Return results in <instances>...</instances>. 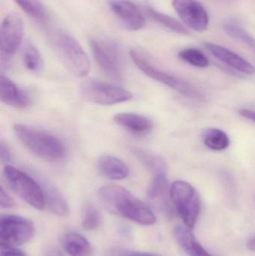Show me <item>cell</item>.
<instances>
[{
  "mask_svg": "<svg viewBox=\"0 0 255 256\" xmlns=\"http://www.w3.org/2000/svg\"><path fill=\"white\" fill-rule=\"evenodd\" d=\"M99 200L106 209L142 226H152L157 221L148 204L119 185L107 184L97 192Z\"/></svg>",
  "mask_w": 255,
  "mask_h": 256,
  "instance_id": "cell-1",
  "label": "cell"
},
{
  "mask_svg": "<svg viewBox=\"0 0 255 256\" xmlns=\"http://www.w3.org/2000/svg\"><path fill=\"white\" fill-rule=\"evenodd\" d=\"M13 131L21 143L38 158L49 162H59L65 158L64 143L46 131L22 124H14Z\"/></svg>",
  "mask_w": 255,
  "mask_h": 256,
  "instance_id": "cell-2",
  "label": "cell"
},
{
  "mask_svg": "<svg viewBox=\"0 0 255 256\" xmlns=\"http://www.w3.org/2000/svg\"><path fill=\"white\" fill-rule=\"evenodd\" d=\"M49 44L66 68L74 76L83 78L91 69L88 56L76 39L61 30H56L49 36Z\"/></svg>",
  "mask_w": 255,
  "mask_h": 256,
  "instance_id": "cell-3",
  "label": "cell"
},
{
  "mask_svg": "<svg viewBox=\"0 0 255 256\" xmlns=\"http://www.w3.org/2000/svg\"><path fill=\"white\" fill-rule=\"evenodd\" d=\"M3 176L7 186L27 204L37 210L46 207L43 189L34 176L10 165L4 167Z\"/></svg>",
  "mask_w": 255,
  "mask_h": 256,
  "instance_id": "cell-4",
  "label": "cell"
},
{
  "mask_svg": "<svg viewBox=\"0 0 255 256\" xmlns=\"http://www.w3.org/2000/svg\"><path fill=\"white\" fill-rule=\"evenodd\" d=\"M170 198L186 226L193 230L199 219L201 198L194 186L184 180H176L171 185Z\"/></svg>",
  "mask_w": 255,
  "mask_h": 256,
  "instance_id": "cell-5",
  "label": "cell"
},
{
  "mask_svg": "<svg viewBox=\"0 0 255 256\" xmlns=\"http://www.w3.org/2000/svg\"><path fill=\"white\" fill-rule=\"evenodd\" d=\"M130 57L136 67L148 78L178 92L186 97L193 99H202L203 98L202 93L194 86L159 68L139 51L132 50Z\"/></svg>",
  "mask_w": 255,
  "mask_h": 256,
  "instance_id": "cell-6",
  "label": "cell"
},
{
  "mask_svg": "<svg viewBox=\"0 0 255 256\" xmlns=\"http://www.w3.org/2000/svg\"><path fill=\"white\" fill-rule=\"evenodd\" d=\"M93 55L102 72L110 79H124V63L119 48L115 42L93 38L90 40Z\"/></svg>",
  "mask_w": 255,
  "mask_h": 256,
  "instance_id": "cell-7",
  "label": "cell"
},
{
  "mask_svg": "<svg viewBox=\"0 0 255 256\" xmlns=\"http://www.w3.org/2000/svg\"><path fill=\"white\" fill-rule=\"evenodd\" d=\"M23 22L18 14L11 12L3 19L0 26L1 68H6L11 57L22 43Z\"/></svg>",
  "mask_w": 255,
  "mask_h": 256,
  "instance_id": "cell-8",
  "label": "cell"
},
{
  "mask_svg": "<svg viewBox=\"0 0 255 256\" xmlns=\"http://www.w3.org/2000/svg\"><path fill=\"white\" fill-rule=\"evenodd\" d=\"M80 92L85 100L104 106L124 103L133 98L132 93L125 88L99 80L85 82Z\"/></svg>",
  "mask_w": 255,
  "mask_h": 256,
  "instance_id": "cell-9",
  "label": "cell"
},
{
  "mask_svg": "<svg viewBox=\"0 0 255 256\" xmlns=\"http://www.w3.org/2000/svg\"><path fill=\"white\" fill-rule=\"evenodd\" d=\"M35 228L32 221L17 215H4L0 219V244L20 246L31 240Z\"/></svg>",
  "mask_w": 255,
  "mask_h": 256,
  "instance_id": "cell-10",
  "label": "cell"
},
{
  "mask_svg": "<svg viewBox=\"0 0 255 256\" xmlns=\"http://www.w3.org/2000/svg\"><path fill=\"white\" fill-rule=\"evenodd\" d=\"M172 6L181 20L196 32L205 31L209 26V16L197 0H173Z\"/></svg>",
  "mask_w": 255,
  "mask_h": 256,
  "instance_id": "cell-11",
  "label": "cell"
},
{
  "mask_svg": "<svg viewBox=\"0 0 255 256\" xmlns=\"http://www.w3.org/2000/svg\"><path fill=\"white\" fill-rule=\"evenodd\" d=\"M109 4L112 12L126 28L136 31L145 26L143 15L130 0H109Z\"/></svg>",
  "mask_w": 255,
  "mask_h": 256,
  "instance_id": "cell-12",
  "label": "cell"
},
{
  "mask_svg": "<svg viewBox=\"0 0 255 256\" xmlns=\"http://www.w3.org/2000/svg\"><path fill=\"white\" fill-rule=\"evenodd\" d=\"M148 200L157 210L170 216L172 213L167 174L154 176L148 190Z\"/></svg>",
  "mask_w": 255,
  "mask_h": 256,
  "instance_id": "cell-13",
  "label": "cell"
},
{
  "mask_svg": "<svg viewBox=\"0 0 255 256\" xmlns=\"http://www.w3.org/2000/svg\"><path fill=\"white\" fill-rule=\"evenodd\" d=\"M205 46L215 58L223 62L229 67L246 74L253 75L255 73L254 66L239 54L221 45L209 42L205 43Z\"/></svg>",
  "mask_w": 255,
  "mask_h": 256,
  "instance_id": "cell-14",
  "label": "cell"
},
{
  "mask_svg": "<svg viewBox=\"0 0 255 256\" xmlns=\"http://www.w3.org/2000/svg\"><path fill=\"white\" fill-rule=\"evenodd\" d=\"M0 98L4 104L16 109H25L31 104L28 94L3 74L0 78Z\"/></svg>",
  "mask_w": 255,
  "mask_h": 256,
  "instance_id": "cell-15",
  "label": "cell"
},
{
  "mask_svg": "<svg viewBox=\"0 0 255 256\" xmlns=\"http://www.w3.org/2000/svg\"><path fill=\"white\" fill-rule=\"evenodd\" d=\"M34 178L38 180L44 194L46 204L48 208L60 216H68L70 208L62 194L58 188H55L47 179L42 176L34 174Z\"/></svg>",
  "mask_w": 255,
  "mask_h": 256,
  "instance_id": "cell-16",
  "label": "cell"
},
{
  "mask_svg": "<svg viewBox=\"0 0 255 256\" xmlns=\"http://www.w3.org/2000/svg\"><path fill=\"white\" fill-rule=\"evenodd\" d=\"M97 167L100 172L110 180H123L130 174V168L127 164L112 155L102 156L98 160Z\"/></svg>",
  "mask_w": 255,
  "mask_h": 256,
  "instance_id": "cell-17",
  "label": "cell"
},
{
  "mask_svg": "<svg viewBox=\"0 0 255 256\" xmlns=\"http://www.w3.org/2000/svg\"><path fill=\"white\" fill-rule=\"evenodd\" d=\"M114 121L118 126L136 134H146L152 130L153 122L139 114L121 112L114 116Z\"/></svg>",
  "mask_w": 255,
  "mask_h": 256,
  "instance_id": "cell-18",
  "label": "cell"
},
{
  "mask_svg": "<svg viewBox=\"0 0 255 256\" xmlns=\"http://www.w3.org/2000/svg\"><path fill=\"white\" fill-rule=\"evenodd\" d=\"M177 242L190 256H213L196 240V238L187 226H178L174 231Z\"/></svg>",
  "mask_w": 255,
  "mask_h": 256,
  "instance_id": "cell-19",
  "label": "cell"
},
{
  "mask_svg": "<svg viewBox=\"0 0 255 256\" xmlns=\"http://www.w3.org/2000/svg\"><path fill=\"white\" fill-rule=\"evenodd\" d=\"M131 153L135 158L154 176L167 174V166L164 160L152 152L140 148H132Z\"/></svg>",
  "mask_w": 255,
  "mask_h": 256,
  "instance_id": "cell-20",
  "label": "cell"
},
{
  "mask_svg": "<svg viewBox=\"0 0 255 256\" xmlns=\"http://www.w3.org/2000/svg\"><path fill=\"white\" fill-rule=\"evenodd\" d=\"M63 248L70 256H91V244L79 233L69 232L63 238Z\"/></svg>",
  "mask_w": 255,
  "mask_h": 256,
  "instance_id": "cell-21",
  "label": "cell"
},
{
  "mask_svg": "<svg viewBox=\"0 0 255 256\" xmlns=\"http://www.w3.org/2000/svg\"><path fill=\"white\" fill-rule=\"evenodd\" d=\"M204 143L211 150H223L230 146V138L222 130L210 128L204 134Z\"/></svg>",
  "mask_w": 255,
  "mask_h": 256,
  "instance_id": "cell-22",
  "label": "cell"
},
{
  "mask_svg": "<svg viewBox=\"0 0 255 256\" xmlns=\"http://www.w3.org/2000/svg\"><path fill=\"white\" fill-rule=\"evenodd\" d=\"M22 60L30 72H39L43 68V60L38 50L31 43H27L22 50Z\"/></svg>",
  "mask_w": 255,
  "mask_h": 256,
  "instance_id": "cell-23",
  "label": "cell"
},
{
  "mask_svg": "<svg viewBox=\"0 0 255 256\" xmlns=\"http://www.w3.org/2000/svg\"><path fill=\"white\" fill-rule=\"evenodd\" d=\"M146 12L152 19H154L157 22H160V24L172 30V31L181 34H188L189 32L187 28L175 18L161 13V12H157V10L151 8H148L146 9Z\"/></svg>",
  "mask_w": 255,
  "mask_h": 256,
  "instance_id": "cell-24",
  "label": "cell"
},
{
  "mask_svg": "<svg viewBox=\"0 0 255 256\" xmlns=\"http://www.w3.org/2000/svg\"><path fill=\"white\" fill-rule=\"evenodd\" d=\"M101 224V215L91 203L85 204L82 215V226L87 231H94Z\"/></svg>",
  "mask_w": 255,
  "mask_h": 256,
  "instance_id": "cell-25",
  "label": "cell"
},
{
  "mask_svg": "<svg viewBox=\"0 0 255 256\" xmlns=\"http://www.w3.org/2000/svg\"><path fill=\"white\" fill-rule=\"evenodd\" d=\"M28 16L36 20L43 21L46 18V12L40 0H13Z\"/></svg>",
  "mask_w": 255,
  "mask_h": 256,
  "instance_id": "cell-26",
  "label": "cell"
},
{
  "mask_svg": "<svg viewBox=\"0 0 255 256\" xmlns=\"http://www.w3.org/2000/svg\"><path fill=\"white\" fill-rule=\"evenodd\" d=\"M183 61L195 66V67L207 68L209 66V60L206 56L199 50L195 48H188L181 50L178 54Z\"/></svg>",
  "mask_w": 255,
  "mask_h": 256,
  "instance_id": "cell-27",
  "label": "cell"
},
{
  "mask_svg": "<svg viewBox=\"0 0 255 256\" xmlns=\"http://www.w3.org/2000/svg\"><path fill=\"white\" fill-rule=\"evenodd\" d=\"M225 30L231 38L247 45L255 52V39L244 28L235 24H228L225 26Z\"/></svg>",
  "mask_w": 255,
  "mask_h": 256,
  "instance_id": "cell-28",
  "label": "cell"
},
{
  "mask_svg": "<svg viewBox=\"0 0 255 256\" xmlns=\"http://www.w3.org/2000/svg\"><path fill=\"white\" fill-rule=\"evenodd\" d=\"M104 256H161L151 252H141L123 248H112L105 252Z\"/></svg>",
  "mask_w": 255,
  "mask_h": 256,
  "instance_id": "cell-29",
  "label": "cell"
},
{
  "mask_svg": "<svg viewBox=\"0 0 255 256\" xmlns=\"http://www.w3.org/2000/svg\"><path fill=\"white\" fill-rule=\"evenodd\" d=\"M0 256H27L23 251L13 246L0 244Z\"/></svg>",
  "mask_w": 255,
  "mask_h": 256,
  "instance_id": "cell-30",
  "label": "cell"
},
{
  "mask_svg": "<svg viewBox=\"0 0 255 256\" xmlns=\"http://www.w3.org/2000/svg\"><path fill=\"white\" fill-rule=\"evenodd\" d=\"M0 206L1 208H12L15 206V202L13 198L4 191L3 188L0 189Z\"/></svg>",
  "mask_w": 255,
  "mask_h": 256,
  "instance_id": "cell-31",
  "label": "cell"
},
{
  "mask_svg": "<svg viewBox=\"0 0 255 256\" xmlns=\"http://www.w3.org/2000/svg\"><path fill=\"white\" fill-rule=\"evenodd\" d=\"M0 159L2 164H8L11 160V154L8 146L1 140L0 143Z\"/></svg>",
  "mask_w": 255,
  "mask_h": 256,
  "instance_id": "cell-32",
  "label": "cell"
},
{
  "mask_svg": "<svg viewBox=\"0 0 255 256\" xmlns=\"http://www.w3.org/2000/svg\"><path fill=\"white\" fill-rule=\"evenodd\" d=\"M239 114L244 118L255 123V111L248 109H241L239 110Z\"/></svg>",
  "mask_w": 255,
  "mask_h": 256,
  "instance_id": "cell-33",
  "label": "cell"
},
{
  "mask_svg": "<svg viewBox=\"0 0 255 256\" xmlns=\"http://www.w3.org/2000/svg\"><path fill=\"white\" fill-rule=\"evenodd\" d=\"M44 256H64V254L55 248H49L45 252Z\"/></svg>",
  "mask_w": 255,
  "mask_h": 256,
  "instance_id": "cell-34",
  "label": "cell"
},
{
  "mask_svg": "<svg viewBox=\"0 0 255 256\" xmlns=\"http://www.w3.org/2000/svg\"><path fill=\"white\" fill-rule=\"evenodd\" d=\"M247 248L250 250L255 252V236H253V237L249 239L248 242H247Z\"/></svg>",
  "mask_w": 255,
  "mask_h": 256,
  "instance_id": "cell-35",
  "label": "cell"
}]
</instances>
